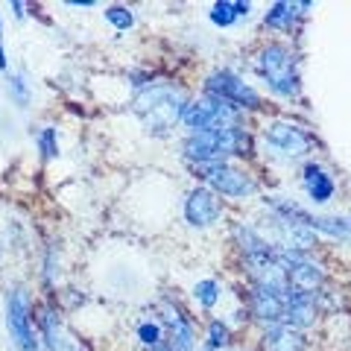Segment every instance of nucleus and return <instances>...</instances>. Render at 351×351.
Returning a JSON list of instances; mask_svg holds the SVG:
<instances>
[{"label":"nucleus","mask_w":351,"mask_h":351,"mask_svg":"<svg viewBox=\"0 0 351 351\" xmlns=\"http://www.w3.org/2000/svg\"><path fill=\"white\" fill-rule=\"evenodd\" d=\"M258 71L267 85L281 97H293L299 91V73H295V56L284 44H267L258 53Z\"/></svg>","instance_id":"3"},{"label":"nucleus","mask_w":351,"mask_h":351,"mask_svg":"<svg viewBox=\"0 0 351 351\" xmlns=\"http://www.w3.org/2000/svg\"><path fill=\"white\" fill-rule=\"evenodd\" d=\"M263 348L267 351H302L304 348V339L302 334L290 325H269L267 337H263Z\"/></svg>","instance_id":"13"},{"label":"nucleus","mask_w":351,"mask_h":351,"mask_svg":"<svg viewBox=\"0 0 351 351\" xmlns=\"http://www.w3.org/2000/svg\"><path fill=\"white\" fill-rule=\"evenodd\" d=\"M182 120H184V126H191L193 132L226 129V126H237V108L208 94V97H199V100H191L184 106Z\"/></svg>","instance_id":"4"},{"label":"nucleus","mask_w":351,"mask_h":351,"mask_svg":"<svg viewBox=\"0 0 351 351\" xmlns=\"http://www.w3.org/2000/svg\"><path fill=\"white\" fill-rule=\"evenodd\" d=\"M219 214H223V202H219V196L211 188H196L188 196V202H184V217H188V223L193 228L214 226Z\"/></svg>","instance_id":"9"},{"label":"nucleus","mask_w":351,"mask_h":351,"mask_svg":"<svg viewBox=\"0 0 351 351\" xmlns=\"http://www.w3.org/2000/svg\"><path fill=\"white\" fill-rule=\"evenodd\" d=\"M138 337H141V343L144 346H161V325H156V322H144L138 328Z\"/></svg>","instance_id":"23"},{"label":"nucleus","mask_w":351,"mask_h":351,"mask_svg":"<svg viewBox=\"0 0 351 351\" xmlns=\"http://www.w3.org/2000/svg\"><path fill=\"white\" fill-rule=\"evenodd\" d=\"M164 322L170 325V351H193V328H191V322L184 319V316L176 311V307H170V304H164Z\"/></svg>","instance_id":"12"},{"label":"nucleus","mask_w":351,"mask_h":351,"mask_svg":"<svg viewBox=\"0 0 351 351\" xmlns=\"http://www.w3.org/2000/svg\"><path fill=\"white\" fill-rule=\"evenodd\" d=\"M316 322V302H313V295H307V293H295L290 290L287 295H284V325H290V328H307V325H313Z\"/></svg>","instance_id":"10"},{"label":"nucleus","mask_w":351,"mask_h":351,"mask_svg":"<svg viewBox=\"0 0 351 351\" xmlns=\"http://www.w3.org/2000/svg\"><path fill=\"white\" fill-rule=\"evenodd\" d=\"M38 149H41L44 158H56V156H59L56 132H53V129H41V135H38Z\"/></svg>","instance_id":"22"},{"label":"nucleus","mask_w":351,"mask_h":351,"mask_svg":"<svg viewBox=\"0 0 351 351\" xmlns=\"http://www.w3.org/2000/svg\"><path fill=\"white\" fill-rule=\"evenodd\" d=\"M106 21H112L117 29H129L132 24H135V15H132L126 6H108L106 9Z\"/></svg>","instance_id":"20"},{"label":"nucleus","mask_w":351,"mask_h":351,"mask_svg":"<svg viewBox=\"0 0 351 351\" xmlns=\"http://www.w3.org/2000/svg\"><path fill=\"white\" fill-rule=\"evenodd\" d=\"M6 325L18 351H41L36 328H32V316H29V299L21 287L6 293Z\"/></svg>","instance_id":"5"},{"label":"nucleus","mask_w":351,"mask_h":351,"mask_svg":"<svg viewBox=\"0 0 351 351\" xmlns=\"http://www.w3.org/2000/svg\"><path fill=\"white\" fill-rule=\"evenodd\" d=\"M304 191L307 196H311L313 202H328L334 196V182H331V176H328L319 164H307L304 167Z\"/></svg>","instance_id":"14"},{"label":"nucleus","mask_w":351,"mask_h":351,"mask_svg":"<svg viewBox=\"0 0 351 351\" xmlns=\"http://www.w3.org/2000/svg\"><path fill=\"white\" fill-rule=\"evenodd\" d=\"M205 170V179L208 184H211V191L219 196H232V199H246V196H252L258 191L255 179H252L249 173L237 170V167H228V164H202Z\"/></svg>","instance_id":"7"},{"label":"nucleus","mask_w":351,"mask_h":351,"mask_svg":"<svg viewBox=\"0 0 351 351\" xmlns=\"http://www.w3.org/2000/svg\"><path fill=\"white\" fill-rule=\"evenodd\" d=\"M226 343H228V328L219 322V319H214L211 325H208L205 348H208V351H217V348H226Z\"/></svg>","instance_id":"18"},{"label":"nucleus","mask_w":351,"mask_h":351,"mask_svg":"<svg viewBox=\"0 0 351 351\" xmlns=\"http://www.w3.org/2000/svg\"><path fill=\"white\" fill-rule=\"evenodd\" d=\"M237 18H240L237 3H214V9H211V21L217 27H232Z\"/></svg>","instance_id":"19"},{"label":"nucleus","mask_w":351,"mask_h":351,"mask_svg":"<svg viewBox=\"0 0 351 351\" xmlns=\"http://www.w3.org/2000/svg\"><path fill=\"white\" fill-rule=\"evenodd\" d=\"M12 9H15V15H18V18H24V3H21V0H15Z\"/></svg>","instance_id":"24"},{"label":"nucleus","mask_w":351,"mask_h":351,"mask_svg":"<svg viewBox=\"0 0 351 351\" xmlns=\"http://www.w3.org/2000/svg\"><path fill=\"white\" fill-rule=\"evenodd\" d=\"M205 88H208V94H211V97H217V100H223V103L234 106V108L237 106L240 108H258L261 106V97H258L255 88H252L249 82H243L232 71L211 73V76H208V82H205Z\"/></svg>","instance_id":"6"},{"label":"nucleus","mask_w":351,"mask_h":351,"mask_svg":"<svg viewBox=\"0 0 351 351\" xmlns=\"http://www.w3.org/2000/svg\"><path fill=\"white\" fill-rule=\"evenodd\" d=\"M193 295H196V302H199L202 307H214L219 302V284L211 281V278H205V281H199L193 287Z\"/></svg>","instance_id":"17"},{"label":"nucleus","mask_w":351,"mask_h":351,"mask_svg":"<svg viewBox=\"0 0 351 351\" xmlns=\"http://www.w3.org/2000/svg\"><path fill=\"white\" fill-rule=\"evenodd\" d=\"M263 141L278 152L284 158H302L307 149H311V135L304 129L284 123V120H276V123H267L263 129Z\"/></svg>","instance_id":"8"},{"label":"nucleus","mask_w":351,"mask_h":351,"mask_svg":"<svg viewBox=\"0 0 351 351\" xmlns=\"http://www.w3.org/2000/svg\"><path fill=\"white\" fill-rule=\"evenodd\" d=\"M311 228H316V232H325L328 237H339V240L351 237V219L348 217H313Z\"/></svg>","instance_id":"15"},{"label":"nucleus","mask_w":351,"mask_h":351,"mask_svg":"<svg viewBox=\"0 0 351 351\" xmlns=\"http://www.w3.org/2000/svg\"><path fill=\"white\" fill-rule=\"evenodd\" d=\"M184 156L199 164H219L226 156H249L252 141L240 126H226V129H208V132H193V135L182 144Z\"/></svg>","instance_id":"2"},{"label":"nucleus","mask_w":351,"mask_h":351,"mask_svg":"<svg viewBox=\"0 0 351 351\" xmlns=\"http://www.w3.org/2000/svg\"><path fill=\"white\" fill-rule=\"evenodd\" d=\"M184 106L188 103H184L182 91H176L173 85H149L132 100V108L141 117V123L156 135H164L179 123Z\"/></svg>","instance_id":"1"},{"label":"nucleus","mask_w":351,"mask_h":351,"mask_svg":"<svg viewBox=\"0 0 351 351\" xmlns=\"http://www.w3.org/2000/svg\"><path fill=\"white\" fill-rule=\"evenodd\" d=\"M9 94H12L15 97V103L21 106V108H24L27 103H29V85L24 82V76H9Z\"/></svg>","instance_id":"21"},{"label":"nucleus","mask_w":351,"mask_h":351,"mask_svg":"<svg viewBox=\"0 0 351 351\" xmlns=\"http://www.w3.org/2000/svg\"><path fill=\"white\" fill-rule=\"evenodd\" d=\"M252 313H255L261 322L281 325L284 322V299L267 287H255V293H252Z\"/></svg>","instance_id":"11"},{"label":"nucleus","mask_w":351,"mask_h":351,"mask_svg":"<svg viewBox=\"0 0 351 351\" xmlns=\"http://www.w3.org/2000/svg\"><path fill=\"white\" fill-rule=\"evenodd\" d=\"M6 68V53H3V47H0V71Z\"/></svg>","instance_id":"25"},{"label":"nucleus","mask_w":351,"mask_h":351,"mask_svg":"<svg viewBox=\"0 0 351 351\" xmlns=\"http://www.w3.org/2000/svg\"><path fill=\"white\" fill-rule=\"evenodd\" d=\"M307 6L311 3H272L269 12H267V24L276 27V29H284V27H290L295 21L299 9H307Z\"/></svg>","instance_id":"16"}]
</instances>
